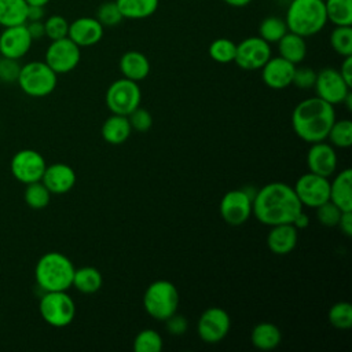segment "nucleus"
<instances>
[{
  "instance_id": "1",
  "label": "nucleus",
  "mask_w": 352,
  "mask_h": 352,
  "mask_svg": "<svg viewBox=\"0 0 352 352\" xmlns=\"http://www.w3.org/2000/svg\"><path fill=\"white\" fill-rule=\"evenodd\" d=\"M302 210V205L292 186L282 182H272L254 194L252 214L264 226L292 223Z\"/></svg>"
},
{
  "instance_id": "2",
  "label": "nucleus",
  "mask_w": 352,
  "mask_h": 352,
  "mask_svg": "<svg viewBox=\"0 0 352 352\" xmlns=\"http://www.w3.org/2000/svg\"><path fill=\"white\" fill-rule=\"evenodd\" d=\"M334 121V106L318 96L301 100L292 111V128L307 143L326 140Z\"/></svg>"
},
{
  "instance_id": "3",
  "label": "nucleus",
  "mask_w": 352,
  "mask_h": 352,
  "mask_svg": "<svg viewBox=\"0 0 352 352\" xmlns=\"http://www.w3.org/2000/svg\"><path fill=\"white\" fill-rule=\"evenodd\" d=\"M74 265L60 252L44 253L34 268L37 286L43 292H66L72 287Z\"/></svg>"
},
{
  "instance_id": "4",
  "label": "nucleus",
  "mask_w": 352,
  "mask_h": 352,
  "mask_svg": "<svg viewBox=\"0 0 352 352\" xmlns=\"http://www.w3.org/2000/svg\"><path fill=\"white\" fill-rule=\"evenodd\" d=\"M285 22L289 32L305 38L319 33L327 23L324 0H292Z\"/></svg>"
},
{
  "instance_id": "5",
  "label": "nucleus",
  "mask_w": 352,
  "mask_h": 352,
  "mask_svg": "<svg viewBox=\"0 0 352 352\" xmlns=\"http://www.w3.org/2000/svg\"><path fill=\"white\" fill-rule=\"evenodd\" d=\"M179 300L177 287L169 280L158 279L146 287L143 307L151 318L164 322L177 311Z\"/></svg>"
},
{
  "instance_id": "6",
  "label": "nucleus",
  "mask_w": 352,
  "mask_h": 352,
  "mask_svg": "<svg viewBox=\"0 0 352 352\" xmlns=\"http://www.w3.org/2000/svg\"><path fill=\"white\" fill-rule=\"evenodd\" d=\"M56 76L58 74L45 62L33 60L21 66L16 82L28 96L44 98L56 88Z\"/></svg>"
},
{
  "instance_id": "7",
  "label": "nucleus",
  "mask_w": 352,
  "mask_h": 352,
  "mask_svg": "<svg viewBox=\"0 0 352 352\" xmlns=\"http://www.w3.org/2000/svg\"><path fill=\"white\" fill-rule=\"evenodd\" d=\"M38 312L52 327H66L76 316V304L66 292H44L38 302Z\"/></svg>"
},
{
  "instance_id": "8",
  "label": "nucleus",
  "mask_w": 352,
  "mask_h": 352,
  "mask_svg": "<svg viewBox=\"0 0 352 352\" xmlns=\"http://www.w3.org/2000/svg\"><path fill=\"white\" fill-rule=\"evenodd\" d=\"M142 91L136 81L125 77L113 81L106 89L104 102L107 109L114 114L128 116L140 106Z\"/></svg>"
},
{
  "instance_id": "9",
  "label": "nucleus",
  "mask_w": 352,
  "mask_h": 352,
  "mask_svg": "<svg viewBox=\"0 0 352 352\" xmlns=\"http://www.w3.org/2000/svg\"><path fill=\"white\" fill-rule=\"evenodd\" d=\"M256 191L236 188L226 192L220 201L219 212L221 219L230 226H241L252 216V202Z\"/></svg>"
},
{
  "instance_id": "10",
  "label": "nucleus",
  "mask_w": 352,
  "mask_h": 352,
  "mask_svg": "<svg viewBox=\"0 0 352 352\" xmlns=\"http://www.w3.org/2000/svg\"><path fill=\"white\" fill-rule=\"evenodd\" d=\"M81 59L80 47L69 37L52 40L44 56V62L56 73L65 74L77 67Z\"/></svg>"
},
{
  "instance_id": "11",
  "label": "nucleus",
  "mask_w": 352,
  "mask_h": 352,
  "mask_svg": "<svg viewBox=\"0 0 352 352\" xmlns=\"http://www.w3.org/2000/svg\"><path fill=\"white\" fill-rule=\"evenodd\" d=\"M230 327V315L220 307H210L205 309L197 322V333L206 344H217L223 341L228 334Z\"/></svg>"
},
{
  "instance_id": "12",
  "label": "nucleus",
  "mask_w": 352,
  "mask_h": 352,
  "mask_svg": "<svg viewBox=\"0 0 352 352\" xmlns=\"http://www.w3.org/2000/svg\"><path fill=\"white\" fill-rule=\"evenodd\" d=\"M293 188L302 206L315 209L323 202L329 201L330 180L329 177L308 172L297 179Z\"/></svg>"
},
{
  "instance_id": "13",
  "label": "nucleus",
  "mask_w": 352,
  "mask_h": 352,
  "mask_svg": "<svg viewBox=\"0 0 352 352\" xmlns=\"http://www.w3.org/2000/svg\"><path fill=\"white\" fill-rule=\"evenodd\" d=\"M45 166L47 164L44 157L38 151L32 148H23L16 151L12 155L10 164L12 176L23 184L41 180Z\"/></svg>"
},
{
  "instance_id": "14",
  "label": "nucleus",
  "mask_w": 352,
  "mask_h": 352,
  "mask_svg": "<svg viewBox=\"0 0 352 352\" xmlns=\"http://www.w3.org/2000/svg\"><path fill=\"white\" fill-rule=\"evenodd\" d=\"M270 58L271 45L260 36H252L236 44L234 62L243 70H260Z\"/></svg>"
},
{
  "instance_id": "15",
  "label": "nucleus",
  "mask_w": 352,
  "mask_h": 352,
  "mask_svg": "<svg viewBox=\"0 0 352 352\" xmlns=\"http://www.w3.org/2000/svg\"><path fill=\"white\" fill-rule=\"evenodd\" d=\"M314 88L318 98L333 106L342 103L351 92V87L344 81L340 72L333 67H324L316 73Z\"/></svg>"
},
{
  "instance_id": "16",
  "label": "nucleus",
  "mask_w": 352,
  "mask_h": 352,
  "mask_svg": "<svg viewBox=\"0 0 352 352\" xmlns=\"http://www.w3.org/2000/svg\"><path fill=\"white\" fill-rule=\"evenodd\" d=\"M33 40L25 23L4 28L0 34V55L21 59L29 52Z\"/></svg>"
},
{
  "instance_id": "17",
  "label": "nucleus",
  "mask_w": 352,
  "mask_h": 352,
  "mask_svg": "<svg viewBox=\"0 0 352 352\" xmlns=\"http://www.w3.org/2000/svg\"><path fill=\"white\" fill-rule=\"evenodd\" d=\"M307 166L309 172L330 177L337 168V154L334 147L330 143L316 142L311 143V147L307 151Z\"/></svg>"
},
{
  "instance_id": "18",
  "label": "nucleus",
  "mask_w": 352,
  "mask_h": 352,
  "mask_svg": "<svg viewBox=\"0 0 352 352\" xmlns=\"http://www.w3.org/2000/svg\"><path fill=\"white\" fill-rule=\"evenodd\" d=\"M296 65L286 60L282 56L270 58L261 70L263 82L272 89H283L292 85Z\"/></svg>"
},
{
  "instance_id": "19",
  "label": "nucleus",
  "mask_w": 352,
  "mask_h": 352,
  "mask_svg": "<svg viewBox=\"0 0 352 352\" xmlns=\"http://www.w3.org/2000/svg\"><path fill=\"white\" fill-rule=\"evenodd\" d=\"M104 33V28L96 18L80 16L69 23L67 37L81 47H92L98 44Z\"/></svg>"
},
{
  "instance_id": "20",
  "label": "nucleus",
  "mask_w": 352,
  "mask_h": 352,
  "mask_svg": "<svg viewBox=\"0 0 352 352\" xmlns=\"http://www.w3.org/2000/svg\"><path fill=\"white\" fill-rule=\"evenodd\" d=\"M77 176L74 169L63 162H55L45 166L41 182L51 194H66L76 184Z\"/></svg>"
},
{
  "instance_id": "21",
  "label": "nucleus",
  "mask_w": 352,
  "mask_h": 352,
  "mask_svg": "<svg viewBox=\"0 0 352 352\" xmlns=\"http://www.w3.org/2000/svg\"><path fill=\"white\" fill-rule=\"evenodd\" d=\"M297 228L292 223L271 226L267 235V246L276 256H285L294 250L297 246Z\"/></svg>"
},
{
  "instance_id": "22",
  "label": "nucleus",
  "mask_w": 352,
  "mask_h": 352,
  "mask_svg": "<svg viewBox=\"0 0 352 352\" xmlns=\"http://www.w3.org/2000/svg\"><path fill=\"white\" fill-rule=\"evenodd\" d=\"M329 201L341 212L352 210V170L349 168L341 170L330 182Z\"/></svg>"
},
{
  "instance_id": "23",
  "label": "nucleus",
  "mask_w": 352,
  "mask_h": 352,
  "mask_svg": "<svg viewBox=\"0 0 352 352\" xmlns=\"http://www.w3.org/2000/svg\"><path fill=\"white\" fill-rule=\"evenodd\" d=\"M120 72L121 74L132 81H142L150 73V62L147 56L140 51H126L120 58Z\"/></svg>"
},
{
  "instance_id": "24",
  "label": "nucleus",
  "mask_w": 352,
  "mask_h": 352,
  "mask_svg": "<svg viewBox=\"0 0 352 352\" xmlns=\"http://www.w3.org/2000/svg\"><path fill=\"white\" fill-rule=\"evenodd\" d=\"M131 132H132V128L128 117L121 114L111 113V116L107 117L102 125L103 140L113 146L125 143L131 136Z\"/></svg>"
},
{
  "instance_id": "25",
  "label": "nucleus",
  "mask_w": 352,
  "mask_h": 352,
  "mask_svg": "<svg viewBox=\"0 0 352 352\" xmlns=\"http://www.w3.org/2000/svg\"><path fill=\"white\" fill-rule=\"evenodd\" d=\"M250 341L253 346L260 351H272L280 344L282 333L276 324L271 322H260L252 329Z\"/></svg>"
},
{
  "instance_id": "26",
  "label": "nucleus",
  "mask_w": 352,
  "mask_h": 352,
  "mask_svg": "<svg viewBox=\"0 0 352 352\" xmlns=\"http://www.w3.org/2000/svg\"><path fill=\"white\" fill-rule=\"evenodd\" d=\"M278 51H279V56L285 58L286 60H289L297 66L307 56L305 37L296 34L293 32H287L278 41Z\"/></svg>"
},
{
  "instance_id": "27",
  "label": "nucleus",
  "mask_w": 352,
  "mask_h": 352,
  "mask_svg": "<svg viewBox=\"0 0 352 352\" xmlns=\"http://www.w3.org/2000/svg\"><path fill=\"white\" fill-rule=\"evenodd\" d=\"M103 285V276L95 267H81L74 270L72 286H74L82 294H94Z\"/></svg>"
},
{
  "instance_id": "28",
  "label": "nucleus",
  "mask_w": 352,
  "mask_h": 352,
  "mask_svg": "<svg viewBox=\"0 0 352 352\" xmlns=\"http://www.w3.org/2000/svg\"><path fill=\"white\" fill-rule=\"evenodd\" d=\"M28 7L25 0H0V25L8 28L26 23Z\"/></svg>"
},
{
  "instance_id": "29",
  "label": "nucleus",
  "mask_w": 352,
  "mask_h": 352,
  "mask_svg": "<svg viewBox=\"0 0 352 352\" xmlns=\"http://www.w3.org/2000/svg\"><path fill=\"white\" fill-rule=\"evenodd\" d=\"M124 19H144L151 16L160 4V0H114Z\"/></svg>"
},
{
  "instance_id": "30",
  "label": "nucleus",
  "mask_w": 352,
  "mask_h": 352,
  "mask_svg": "<svg viewBox=\"0 0 352 352\" xmlns=\"http://www.w3.org/2000/svg\"><path fill=\"white\" fill-rule=\"evenodd\" d=\"M326 15L334 26L352 25V0H326Z\"/></svg>"
},
{
  "instance_id": "31",
  "label": "nucleus",
  "mask_w": 352,
  "mask_h": 352,
  "mask_svg": "<svg viewBox=\"0 0 352 352\" xmlns=\"http://www.w3.org/2000/svg\"><path fill=\"white\" fill-rule=\"evenodd\" d=\"M287 32L289 29L286 26L285 19L275 15H270L264 18L258 26V36L263 40H265L268 44L278 43Z\"/></svg>"
},
{
  "instance_id": "32",
  "label": "nucleus",
  "mask_w": 352,
  "mask_h": 352,
  "mask_svg": "<svg viewBox=\"0 0 352 352\" xmlns=\"http://www.w3.org/2000/svg\"><path fill=\"white\" fill-rule=\"evenodd\" d=\"M333 147L348 148L352 146V122L348 118L336 120L327 133V138Z\"/></svg>"
},
{
  "instance_id": "33",
  "label": "nucleus",
  "mask_w": 352,
  "mask_h": 352,
  "mask_svg": "<svg viewBox=\"0 0 352 352\" xmlns=\"http://www.w3.org/2000/svg\"><path fill=\"white\" fill-rule=\"evenodd\" d=\"M329 323L337 330H348L352 327V304L338 301L333 304L327 312Z\"/></svg>"
},
{
  "instance_id": "34",
  "label": "nucleus",
  "mask_w": 352,
  "mask_h": 352,
  "mask_svg": "<svg viewBox=\"0 0 352 352\" xmlns=\"http://www.w3.org/2000/svg\"><path fill=\"white\" fill-rule=\"evenodd\" d=\"M23 198H25V202L28 204V206H30L32 209H44L50 204L51 192L43 184V182L38 180V182L26 184Z\"/></svg>"
},
{
  "instance_id": "35",
  "label": "nucleus",
  "mask_w": 352,
  "mask_h": 352,
  "mask_svg": "<svg viewBox=\"0 0 352 352\" xmlns=\"http://www.w3.org/2000/svg\"><path fill=\"white\" fill-rule=\"evenodd\" d=\"M235 50H236V44L226 37H220L213 40L209 44L208 52L209 56L217 62V63H230L234 62L235 58Z\"/></svg>"
},
{
  "instance_id": "36",
  "label": "nucleus",
  "mask_w": 352,
  "mask_h": 352,
  "mask_svg": "<svg viewBox=\"0 0 352 352\" xmlns=\"http://www.w3.org/2000/svg\"><path fill=\"white\" fill-rule=\"evenodd\" d=\"M135 352H160L164 346L162 337L153 329L140 330L133 340Z\"/></svg>"
},
{
  "instance_id": "37",
  "label": "nucleus",
  "mask_w": 352,
  "mask_h": 352,
  "mask_svg": "<svg viewBox=\"0 0 352 352\" xmlns=\"http://www.w3.org/2000/svg\"><path fill=\"white\" fill-rule=\"evenodd\" d=\"M331 48L344 56L352 55V28L348 26H336L330 34Z\"/></svg>"
},
{
  "instance_id": "38",
  "label": "nucleus",
  "mask_w": 352,
  "mask_h": 352,
  "mask_svg": "<svg viewBox=\"0 0 352 352\" xmlns=\"http://www.w3.org/2000/svg\"><path fill=\"white\" fill-rule=\"evenodd\" d=\"M95 18L99 21V23L103 28H114L117 25L121 23V21L124 19L118 6L116 4V1H104L102 3L95 14Z\"/></svg>"
},
{
  "instance_id": "39",
  "label": "nucleus",
  "mask_w": 352,
  "mask_h": 352,
  "mask_svg": "<svg viewBox=\"0 0 352 352\" xmlns=\"http://www.w3.org/2000/svg\"><path fill=\"white\" fill-rule=\"evenodd\" d=\"M45 36L52 40H59L63 37H67L69 32V22L62 15H51L44 22Z\"/></svg>"
},
{
  "instance_id": "40",
  "label": "nucleus",
  "mask_w": 352,
  "mask_h": 352,
  "mask_svg": "<svg viewBox=\"0 0 352 352\" xmlns=\"http://www.w3.org/2000/svg\"><path fill=\"white\" fill-rule=\"evenodd\" d=\"M315 210H316V219L324 227H337L340 216L342 213L331 201L323 202L322 205L315 208Z\"/></svg>"
},
{
  "instance_id": "41",
  "label": "nucleus",
  "mask_w": 352,
  "mask_h": 352,
  "mask_svg": "<svg viewBox=\"0 0 352 352\" xmlns=\"http://www.w3.org/2000/svg\"><path fill=\"white\" fill-rule=\"evenodd\" d=\"M131 124V128L136 132H147L153 125V116L144 107H136L131 114L126 116Z\"/></svg>"
},
{
  "instance_id": "42",
  "label": "nucleus",
  "mask_w": 352,
  "mask_h": 352,
  "mask_svg": "<svg viewBox=\"0 0 352 352\" xmlns=\"http://www.w3.org/2000/svg\"><path fill=\"white\" fill-rule=\"evenodd\" d=\"M21 72V65L18 59L7 58L0 55V81L6 84L16 82Z\"/></svg>"
},
{
  "instance_id": "43",
  "label": "nucleus",
  "mask_w": 352,
  "mask_h": 352,
  "mask_svg": "<svg viewBox=\"0 0 352 352\" xmlns=\"http://www.w3.org/2000/svg\"><path fill=\"white\" fill-rule=\"evenodd\" d=\"M315 80H316V72L312 67L296 66L292 84L300 89H309V88H314Z\"/></svg>"
},
{
  "instance_id": "44",
  "label": "nucleus",
  "mask_w": 352,
  "mask_h": 352,
  "mask_svg": "<svg viewBox=\"0 0 352 352\" xmlns=\"http://www.w3.org/2000/svg\"><path fill=\"white\" fill-rule=\"evenodd\" d=\"M165 322L166 330L169 334L172 336H182L187 331L188 327V322L183 315H179L177 312H175L173 315H170Z\"/></svg>"
},
{
  "instance_id": "45",
  "label": "nucleus",
  "mask_w": 352,
  "mask_h": 352,
  "mask_svg": "<svg viewBox=\"0 0 352 352\" xmlns=\"http://www.w3.org/2000/svg\"><path fill=\"white\" fill-rule=\"evenodd\" d=\"M25 25L28 28V32H29L32 40H40L45 36V29H44L43 21H29Z\"/></svg>"
},
{
  "instance_id": "46",
  "label": "nucleus",
  "mask_w": 352,
  "mask_h": 352,
  "mask_svg": "<svg viewBox=\"0 0 352 352\" xmlns=\"http://www.w3.org/2000/svg\"><path fill=\"white\" fill-rule=\"evenodd\" d=\"M337 227H340V230L344 235L352 236V210L341 213Z\"/></svg>"
},
{
  "instance_id": "47",
  "label": "nucleus",
  "mask_w": 352,
  "mask_h": 352,
  "mask_svg": "<svg viewBox=\"0 0 352 352\" xmlns=\"http://www.w3.org/2000/svg\"><path fill=\"white\" fill-rule=\"evenodd\" d=\"M340 74L341 77L344 78V81L352 87V55L349 56H344V60L341 63V67H340Z\"/></svg>"
},
{
  "instance_id": "48",
  "label": "nucleus",
  "mask_w": 352,
  "mask_h": 352,
  "mask_svg": "<svg viewBox=\"0 0 352 352\" xmlns=\"http://www.w3.org/2000/svg\"><path fill=\"white\" fill-rule=\"evenodd\" d=\"M45 11L43 6H29L28 7V21H41Z\"/></svg>"
},
{
  "instance_id": "49",
  "label": "nucleus",
  "mask_w": 352,
  "mask_h": 352,
  "mask_svg": "<svg viewBox=\"0 0 352 352\" xmlns=\"http://www.w3.org/2000/svg\"><path fill=\"white\" fill-rule=\"evenodd\" d=\"M292 224L297 228V230H304L309 226V217L304 213V210H301L292 221Z\"/></svg>"
},
{
  "instance_id": "50",
  "label": "nucleus",
  "mask_w": 352,
  "mask_h": 352,
  "mask_svg": "<svg viewBox=\"0 0 352 352\" xmlns=\"http://www.w3.org/2000/svg\"><path fill=\"white\" fill-rule=\"evenodd\" d=\"M226 4L235 7V8H241V7H246L249 6L253 0H223Z\"/></svg>"
},
{
  "instance_id": "51",
  "label": "nucleus",
  "mask_w": 352,
  "mask_h": 352,
  "mask_svg": "<svg viewBox=\"0 0 352 352\" xmlns=\"http://www.w3.org/2000/svg\"><path fill=\"white\" fill-rule=\"evenodd\" d=\"M28 3V6H45L50 0H25Z\"/></svg>"
}]
</instances>
